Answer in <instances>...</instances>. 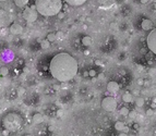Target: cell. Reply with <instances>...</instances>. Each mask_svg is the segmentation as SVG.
I'll use <instances>...</instances> for the list:
<instances>
[{"label": "cell", "mask_w": 156, "mask_h": 136, "mask_svg": "<svg viewBox=\"0 0 156 136\" xmlns=\"http://www.w3.org/2000/svg\"><path fill=\"white\" fill-rule=\"evenodd\" d=\"M49 71L54 79L61 83H66L76 75L78 61L69 54H58L51 59Z\"/></svg>", "instance_id": "1"}, {"label": "cell", "mask_w": 156, "mask_h": 136, "mask_svg": "<svg viewBox=\"0 0 156 136\" xmlns=\"http://www.w3.org/2000/svg\"><path fill=\"white\" fill-rule=\"evenodd\" d=\"M36 10L43 16L57 15L62 9L61 0H35Z\"/></svg>", "instance_id": "2"}, {"label": "cell", "mask_w": 156, "mask_h": 136, "mask_svg": "<svg viewBox=\"0 0 156 136\" xmlns=\"http://www.w3.org/2000/svg\"><path fill=\"white\" fill-rule=\"evenodd\" d=\"M38 11L36 10V7L35 6H32V7H28L26 9L24 10L23 12V16L25 19V21L28 22V23H33L37 20L38 18Z\"/></svg>", "instance_id": "3"}, {"label": "cell", "mask_w": 156, "mask_h": 136, "mask_svg": "<svg viewBox=\"0 0 156 136\" xmlns=\"http://www.w3.org/2000/svg\"><path fill=\"white\" fill-rule=\"evenodd\" d=\"M102 108L105 110V111L111 112L115 111L116 108H117V101L115 99L114 97H105L104 99L102 100Z\"/></svg>", "instance_id": "4"}, {"label": "cell", "mask_w": 156, "mask_h": 136, "mask_svg": "<svg viewBox=\"0 0 156 136\" xmlns=\"http://www.w3.org/2000/svg\"><path fill=\"white\" fill-rule=\"evenodd\" d=\"M146 45L147 48L150 49L151 52L156 54V27L151 30L150 34L146 37Z\"/></svg>", "instance_id": "5"}, {"label": "cell", "mask_w": 156, "mask_h": 136, "mask_svg": "<svg viewBox=\"0 0 156 136\" xmlns=\"http://www.w3.org/2000/svg\"><path fill=\"white\" fill-rule=\"evenodd\" d=\"M119 88H120V85L118 84L117 82H115V81L109 82V83L107 84V91H109V93H111V94L117 93V91H119Z\"/></svg>", "instance_id": "6"}, {"label": "cell", "mask_w": 156, "mask_h": 136, "mask_svg": "<svg viewBox=\"0 0 156 136\" xmlns=\"http://www.w3.org/2000/svg\"><path fill=\"white\" fill-rule=\"evenodd\" d=\"M10 32H11L13 35H19V34H21L22 32H23V27L20 24H18V23H13V24L10 26Z\"/></svg>", "instance_id": "7"}, {"label": "cell", "mask_w": 156, "mask_h": 136, "mask_svg": "<svg viewBox=\"0 0 156 136\" xmlns=\"http://www.w3.org/2000/svg\"><path fill=\"white\" fill-rule=\"evenodd\" d=\"M141 26H142V30H153V22L151 21L150 19H144L143 21L141 23Z\"/></svg>", "instance_id": "8"}, {"label": "cell", "mask_w": 156, "mask_h": 136, "mask_svg": "<svg viewBox=\"0 0 156 136\" xmlns=\"http://www.w3.org/2000/svg\"><path fill=\"white\" fill-rule=\"evenodd\" d=\"M70 6H73V7H78V6H82L83 3H85L86 0H64Z\"/></svg>", "instance_id": "9"}, {"label": "cell", "mask_w": 156, "mask_h": 136, "mask_svg": "<svg viewBox=\"0 0 156 136\" xmlns=\"http://www.w3.org/2000/svg\"><path fill=\"white\" fill-rule=\"evenodd\" d=\"M146 136H156V121L148 127V130L146 132Z\"/></svg>", "instance_id": "10"}, {"label": "cell", "mask_w": 156, "mask_h": 136, "mask_svg": "<svg viewBox=\"0 0 156 136\" xmlns=\"http://www.w3.org/2000/svg\"><path fill=\"white\" fill-rule=\"evenodd\" d=\"M132 99H133V97H132V95L130 94L129 91H127V93H124V94L122 95V100L124 103H131Z\"/></svg>", "instance_id": "11"}, {"label": "cell", "mask_w": 156, "mask_h": 136, "mask_svg": "<svg viewBox=\"0 0 156 136\" xmlns=\"http://www.w3.org/2000/svg\"><path fill=\"white\" fill-rule=\"evenodd\" d=\"M33 122L35 124H38L40 122H43V115L40 113H35L33 115Z\"/></svg>", "instance_id": "12"}, {"label": "cell", "mask_w": 156, "mask_h": 136, "mask_svg": "<svg viewBox=\"0 0 156 136\" xmlns=\"http://www.w3.org/2000/svg\"><path fill=\"white\" fill-rule=\"evenodd\" d=\"M15 6H18L19 8H23L28 3V0H14Z\"/></svg>", "instance_id": "13"}, {"label": "cell", "mask_w": 156, "mask_h": 136, "mask_svg": "<svg viewBox=\"0 0 156 136\" xmlns=\"http://www.w3.org/2000/svg\"><path fill=\"white\" fill-rule=\"evenodd\" d=\"M92 42H93V39H92V37L90 36H85L82 38V44H83L84 46H90L91 44H92Z\"/></svg>", "instance_id": "14"}, {"label": "cell", "mask_w": 156, "mask_h": 136, "mask_svg": "<svg viewBox=\"0 0 156 136\" xmlns=\"http://www.w3.org/2000/svg\"><path fill=\"white\" fill-rule=\"evenodd\" d=\"M115 130L116 131H123L124 130V123H123V122H120V121L116 122V123H115Z\"/></svg>", "instance_id": "15"}, {"label": "cell", "mask_w": 156, "mask_h": 136, "mask_svg": "<svg viewBox=\"0 0 156 136\" xmlns=\"http://www.w3.org/2000/svg\"><path fill=\"white\" fill-rule=\"evenodd\" d=\"M40 46H42L43 49H48L49 48V46H50V42L48 39H44L40 42Z\"/></svg>", "instance_id": "16"}, {"label": "cell", "mask_w": 156, "mask_h": 136, "mask_svg": "<svg viewBox=\"0 0 156 136\" xmlns=\"http://www.w3.org/2000/svg\"><path fill=\"white\" fill-rule=\"evenodd\" d=\"M47 39L49 40L50 42H55V40L57 39V36H56V34H54V33H49L47 35Z\"/></svg>", "instance_id": "17"}, {"label": "cell", "mask_w": 156, "mask_h": 136, "mask_svg": "<svg viewBox=\"0 0 156 136\" xmlns=\"http://www.w3.org/2000/svg\"><path fill=\"white\" fill-rule=\"evenodd\" d=\"M8 73H9V70H8V68L7 67H1V69H0V74L2 76H7L8 75Z\"/></svg>", "instance_id": "18"}, {"label": "cell", "mask_w": 156, "mask_h": 136, "mask_svg": "<svg viewBox=\"0 0 156 136\" xmlns=\"http://www.w3.org/2000/svg\"><path fill=\"white\" fill-rule=\"evenodd\" d=\"M129 109L126 108V107H122V108L120 109V114H122V115H128L129 114Z\"/></svg>", "instance_id": "19"}, {"label": "cell", "mask_w": 156, "mask_h": 136, "mask_svg": "<svg viewBox=\"0 0 156 136\" xmlns=\"http://www.w3.org/2000/svg\"><path fill=\"white\" fill-rule=\"evenodd\" d=\"M144 103H145V100H144V98H142V97H139L138 99H136V105H138L139 107L143 106Z\"/></svg>", "instance_id": "20"}, {"label": "cell", "mask_w": 156, "mask_h": 136, "mask_svg": "<svg viewBox=\"0 0 156 136\" xmlns=\"http://www.w3.org/2000/svg\"><path fill=\"white\" fill-rule=\"evenodd\" d=\"M153 114H154V110H153V108L147 109V110H146V115H148V117H151V115H153Z\"/></svg>", "instance_id": "21"}, {"label": "cell", "mask_w": 156, "mask_h": 136, "mask_svg": "<svg viewBox=\"0 0 156 136\" xmlns=\"http://www.w3.org/2000/svg\"><path fill=\"white\" fill-rule=\"evenodd\" d=\"M129 118L130 119H132V120H133V119H135V117H136V113H135L134 111H131V112H129Z\"/></svg>", "instance_id": "22"}, {"label": "cell", "mask_w": 156, "mask_h": 136, "mask_svg": "<svg viewBox=\"0 0 156 136\" xmlns=\"http://www.w3.org/2000/svg\"><path fill=\"white\" fill-rule=\"evenodd\" d=\"M88 75H90L91 77H94V76H96L95 70H90V71H88Z\"/></svg>", "instance_id": "23"}, {"label": "cell", "mask_w": 156, "mask_h": 136, "mask_svg": "<svg viewBox=\"0 0 156 136\" xmlns=\"http://www.w3.org/2000/svg\"><path fill=\"white\" fill-rule=\"evenodd\" d=\"M63 115V111L62 110H59V111H58V117H62Z\"/></svg>", "instance_id": "24"}, {"label": "cell", "mask_w": 156, "mask_h": 136, "mask_svg": "<svg viewBox=\"0 0 156 136\" xmlns=\"http://www.w3.org/2000/svg\"><path fill=\"white\" fill-rule=\"evenodd\" d=\"M140 2H141L142 4H145V3L148 2V0H140Z\"/></svg>", "instance_id": "25"}, {"label": "cell", "mask_w": 156, "mask_h": 136, "mask_svg": "<svg viewBox=\"0 0 156 136\" xmlns=\"http://www.w3.org/2000/svg\"><path fill=\"white\" fill-rule=\"evenodd\" d=\"M58 15H59V18H60V19H62L63 16H64V14H63V13H61V12L58 13Z\"/></svg>", "instance_id": "26"}, {"label": "cell", "mask_w": 156, "mask_h": 136, "mask_svg": "<svg viewBox=\"0 0 156 136\" xmlns=\"http://www.w3.org/2000/svg\"><path fill=\"white\" fill-rule=\"evenodd\" d=\"M3 135H9V132L8 131H3Z\"/></svg>", "instance_id": "27"}, {"label": "cell", "mask_w": 156, "mask_h": 136, "mask_svg": "<svg viewBox=\"0 0 156 136\" xmlns=\"http://www.w3.org/2000/svg\"><path fill=\"white\" fill-rule=\"evenodd\" d=\"M151 108H156V103H152V107H151Z\"/></svg>", "instance_id": "28"}, {"label": "cell", "mask_w": 156, "mask_h": 136, "mask_svg": "<svg viewBox=\"0 0 156 136\" xmlns=\"http://www.w3.org/2000/svg\"><path fill=\"white\" fill-rule=\"evenodd\" d=\"M119 136H128V135H127L126 133H120V134H119Z\"/></svg>", "instance_id": "29"}, {"label": "cell", "mask_w": 156, "mask_h": 136, "mask_svg": "<svg viewBox=\"0 0 156 136\" xmlns=\"http://www.w3.org/2000/svg\"><path fill=\"white\" fill-rule=\"evenodd\" d=\"M139 84L142 85V84H143V81H142V80H139Z\"/></svg>", "instance_id": "30"}, {"label": "cell", "mask_w": 156, "mask_h": 136, "mask_svg": "<svg viewBox=\"0 0 156 136\" xmlns=\"http://www.w3.org/2000/svg\"><path fill=\"white\" fill-rule=\"evenodd\" d=\"M0 1H6V0H0Z\"/></svg>", "instance_id": "31"}, {"label": "cell", "mask_w": 156, "mask_h": 136, "mask_svg": "<svg viewBox=\"0 0 156 136\" xmlns=\"http://www.w3.org/2000/svg\"><path fill=\"white\" fill-rule=\"evenodd\" d=\"M26 136H31V135H26Z\"/></svg>", "instance_id": "32"}]
</instances>
